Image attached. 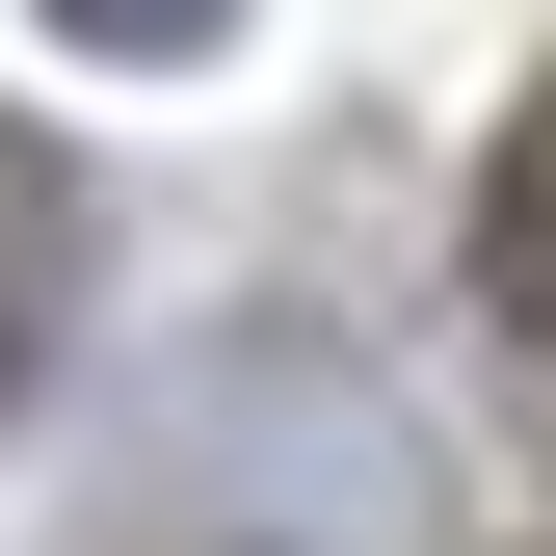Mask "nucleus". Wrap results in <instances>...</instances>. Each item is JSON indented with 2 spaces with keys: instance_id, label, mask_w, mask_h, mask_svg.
Returning a JSON list of instances; mask_svg holds the SVG:
<instances>
[{
  "instance_id": "1",
  "label": "nucleus",
  "mask_w": 556,
  "mask_h": 556,
  "mask_svg": "<svg viewBox=\"0 0 556 556\" xmlns=\"http://www.w3.org/2000/svg\"><path fill=\"white\" fill-rule=\"evenodd\" d=\"M80 27H213V0H80Z\"/></svg>"
}]
</instances>
